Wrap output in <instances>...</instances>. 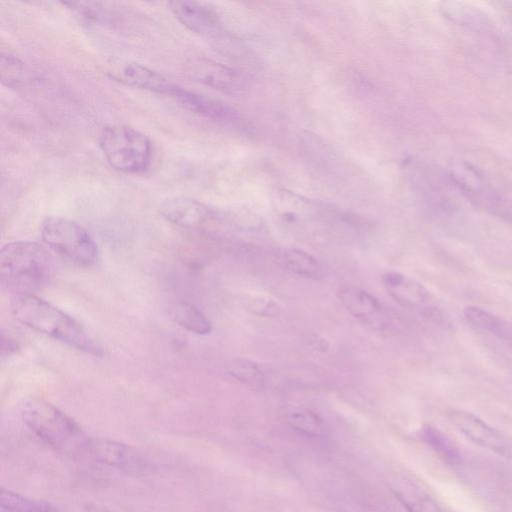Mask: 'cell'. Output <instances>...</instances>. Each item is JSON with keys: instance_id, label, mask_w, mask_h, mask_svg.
<instances>
[{"instance_id": "obj_1", "label": "cell", "mask_w": 512, "mask_h": 512, "mask_svg": "<svg viewBox=\"0 0 512 512\" xmlns=\"http://www.w3.org/2000/svg\"><path fill=\"white\" fill-rule=\"evenodd\" d=\"M11 306L23 325L87 354H103L100 344L78 321L37 295H14Z\"/></svg>"}, {"instance_id": "obj_2", "label": "cell", "mask_w": 512, "mask_h": 512, "mask_svg": "<svg viewBox=\"0 0 512 512\" xmlns=\"http://www.w3.org/2000/svg\"><path fill=\"white\" fill-rule=\"evenodd\" d=\"M54 258L47 246L34 241H13L0 250V282L14 295L34 294L50 283Z\"/></svg>"}, {"instance_id": "obj_3", "label": "cell", "mask_w": 512, "mask_h": 512, "mask_svg": "<svg viewBox=\"0 0 512 512\" xmlns=\"http://www.w3.org/2000/svg\"><path fill=\"white\" fill-rule=\"evenodd\" d=\"M21 414L26 425L49 447L69 456H87L91 438L54 405L32 398L24 402Z\"/></svg>"}, {"instance_id": "obj_4", "label": "cell", "mask_w": 512, "mask_h": 512, "mask_svg": "<svg viewBox=\"0 0 512 512\" xmlns=\"http://www.w3.org/2000/svg\"><path fill=\"white\" fill-rule=\"evenodd\" d=\"M100 149L108 164L125 174H142L152 162L151 140L141 131L123 124H110L99 135Z\"/></svg>"}, {"instance_id": "obj_5", "label": "cell", "mask_w": 512, "mask_h": 512, "mask_svg": "<svg viewBox=\"0 0 512 512\" xmlns=\"http://www.w3.org/2000/svg\"><path fill=\"white\" fill-rule=\"evenodd\" d=\"M45 245L69 263L90 268L99 261V249L90 233L74 220L48 217L41 225Z\"/></svg>"}, {"instance_id": "obj_6", "label": "cell", "mask_w": 512, "mask_h": 512, "mask_svg": "<svg viewBox=\"0 0 512 512\" xmlns=\"http://www.w3.org/2000/svg\"><path fill=\"white\" fill-rule=\"evenodd\" d=\"M449 174L453 184L474 205L512 226V202L497 192L476 167L467 162L457 163Z\"/></svg>"}, {"instance_id": "obj_7", "label": "cell", "mask_w": 512, "mask_h": 512, "mask_svg": "<svg viewBox=\"0 0 512 512\" xmlns=\"http://www.w3.org/2000/svg\"><path fill=\"white\" fill-rule=\"evenodd\" d=\"M382 280L389 294L399 304L414 311L431 324L449 329L447 315L421 283L396 272L384 274Z\"/></svg>"}, {"instance_id": "obj_8", "label": "cell", "mask_w": 512, "mask_h": 512, "mask_svg": "<svg viewBox=\"0 0 512 512\" xmlns=\"http://www.w3.org/2000/svg\"><path fill=\"white\" fill-rule=\"evenodd\" d=\"M447 417L462 434L477 445L501 455L511 452V441L476 415L454 409L448 412Z\"/></svg>"}, {"instance_id": "obj_9", "label": "cell", "mask_w": 512, "mask_h": 512, "mask_svg": "<svg viewBox=\"0 0 512 512\" xmlns=\"http://www.w3.org/2000/svg\"><path fill=\"white\" fill-rule=\"evenodd\" d=\"M93 460L128 473H143L148 464L132 447L109 439H92L88 454Z\"/></svg>"}, {"instance_id": "obj_10", "label": "cell", "mask_w": 512, "mask_h": 512, "mask_svg": "<svg viewBox=\"0 0 512 512\" xmlns=\"http://www.w3.org/2000/svg\"><path fill=\"white\" fill-rule=\"evenodd\" d=\"M161 215L171 224L191 231L205 229L210 218L208 209L194 199L172 197L160 205Z\"/></svg>"}, {"instance_id": "obj_11", "label": "cell", "mask_w": 512, "mask_h": 512, "mask_svg": "<svg viewBox=\"0 0 512 512\" xmlns=\"http://www.w3.org/2000/svg\"><path fill=\"white\" fill-rule=\"evenodd\" d=\"M170 97L174 98L187 110L218 122H231L236 119L234 111L221 102L205 95L187 90L176 85Z\"/></svg>"}, {"instance_id": "obj_12", "label": "cell", "mask_w": 512, "mask_h": 512, "mask_svg": "<svg viewBox=\"0 0 512 512\" xmlns=\"http://www.w3.org/2000/svg\"><path fill=\"white\" fill-rule=\"evenodd\" d=\"M463 316L468 325L478 333L505 342L512 347V324L478 306L464 308Z\"/></svg>"}, {"instance_id": "obj_13", "label": "cell", "mask_w": 512, "mask_h": 512, "mask_svg": "<svg viewBox=\"0 0 512 512\" xmlns=\"http://www.w3.org/2000/svg\"><path fill=\"white\" fill-rule=\"evenodd\" d=\"M169 7L176 19L193 32L208 33L217 24L214 12L199 2L174 0Z\"/></svg>"}, {"instance_id": "obj_14", "label": "cell", "mask_w": 512, "mask_h": 512, "mask_svg": "<svg viewBox=\"0 0 512 512\" xmlns=\"http://www.w3.org/2000/svg\"><path fill=\"white\" fill-rule=\"evenodd\" d=\"M337 294L343 306L355 317L369 323H375L380 317L382 306L369 292L346 285L341 287Z\"/></svg>"}, {"instance_id": "obj_15", "label": "cell", "mask_w": 512, "mask_h": 512, "mask_svg": "<svg viewBox=\"0 0 512 512\" xmlns=\"http://www.w3.org/2000/svg\"><path fill=\"white\" fill-rule=\"evenodd\" d=\"M123 78L130 85L170 96L175 83L162 74L138 63H129L122 70Z\"/></svg>"}, {"instance_id": "obj_16", "label": "cell", "mask_w": 512, "mask_h": 512, "mask_svg": "<svg viewBox=\"0 0 512 512\" xmlns=\"http://www.w3.org/2000/svg\"><path fill=\"white\" fill-rule=\"evenodd\" d=\"M170 317L184 329L199 335L211 332L212 325L205 314L189 302L180 301L169 308Z\"/></svg>"}, {"instance_id": "obj_17", "label": "cell", "mask_w": 512, "mask_h": 512, "mask_svg": "<svg viewBox=\"0 0 512 512\" xmlns=\"http://www.w3.org/2000/svg\"><path fill=\"white\" fill-rule=\"evenodd\" d=\"M278 261L289 271L303 277L316 279L321 275V266L318 260L299 249H288L280 252Z\"/></svg>"}, {"instance_id": "obj_18", "label": "cell", "mask_w": 512, "mask_h": 512, "mask_svg": "<svg viewBox=\"0 0 512 512\" xmlns=\"http://www.w3.org/2000/svg\"><path fill=\"white\" fill-rule=\"evenodd\" d=\"M0 503L6 512H59L48 503L36 501L6 489L0 491Z\"/></svg>"}, {"instance_id": "obj_19", "label": "cell", "mask_w": 512, "mask_h": 512, "mask_svg": "<svg viewBox=\"0 0 512 512\" xmlns=\"http://www.w3.org/2000/svg\"><path fill=\"white\" fill-rule=\"evenodd\" d=\"M422 435L425 442L446 461L453 463L458 461L460 455L457 447L441 431L432 426H425Z\"/></svg>"}, {"instance_id": "obj_20", "label": "cell", "mask_w": 512, "mask_h": 512, "mask_svg": "<svg viewBox=\"0 0 512 512\" xmlns=\"http://www.w3.org/2000/svg\"><path fill=\"white\" fill-rule=\"evenodd\" d=\"M228 373L246 384L259 385L263 382V374L259 366L249 359L232 360L228 365Z\"/></svg>"}, {"instance_id": "obj_21", "label": "cell", "mask_w": 512, "mask_h": 512, "mask_svg": "<svg viewBox=\"0 0 512 512\" xmlns=\"http://www.w3.org/2000/svg\"><path fill=\"white\" fill-rule=\"evenodd\" d=\"M1 81L4 85L16 88L22 81L24 72L23 62L14 54L1 53L0 56Z\"/></svg>"}, {"instance_id": "obj_22", "label": "cell", "mask_w": 512, "mask_h": 512, "mask_svg": "<svg viewBox=\"0 0 512 512\" xmlns=\"http://www.w3.org/2000/svg\"><path fill=\"white\" fill-rule=\"evenodd\" d=\"M290 418L293 426L305 432L317 431L321 426V420L311 412L294 413Z\"/></svg>"}, {"instance_id": "obj_23", "label": "cell", "mask_w": 512, "mask_h": 512, "mask_svg": "<svg viewBox=\"0 0 512 512\" xmlns=\"http://www.w3.org/2000/svg\"><path fill=\"white\" fill-rule=\"evenodd\" d=\"M408 512H445L433 500L422 497L416 500H403Z\"/></svg>"}, {"instance_id": "obj_24", "label": "cell", "mask_w": 512, "mask_h": 512, "mask_svg": "<svg viewBox=\"0 0 512 512\" xmlns=\"http://www.w3.org/2000/svg\"><path fill=\"white\" fill-rule=\"evenodd\" d=\"M18 348L17 343L9 335L6 336L4 332L1 334V355L2 357L10 356L16 352Z\"/></svg>"}]
</instances>
